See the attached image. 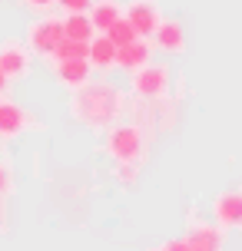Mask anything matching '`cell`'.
Returning <instances> with one entry per match:
<instances>
[{
  "mask_svg": "<svg viewBox=\"0 0 242 251\" xmlns=\"http://www.w3.org/2000/svg\"><path fill=\"white\" fill-rule=\"evenodd\" d=\"M87 63L96 73H110L116 66V47L106 40V33H93V40L87 43Z\"/></svg>",
  "mask_w": 242,
  "mask_h": 251,
  "instance_id": "obj_12",
  "label": "cell"
},
{
  "mask_svg": "<svg viewBox=\"0 0 242 251\" xmlns=\"http://www.w3.org/2000/svg\"><path fill=\"white\" fill-rule=\"evenodd\" d=\"M50 60H87V43H80V40H60L57 47H53Z\"/></svg>",
  "mask_w": 242,
  "mask_h": 251,
  "instance_id": "obj_17",
  "label": "cell"
},
{
  "mask_svg": "<svg viewBox=\"0 0 242 251\" xmlns=\"http://www.w3.org/2000/svg\"><path fill=\"white\" fill-rule=\"evenodd\" d=\"M123 17H126V24L136 30V37L150 40L153 30L159 26V20H163V10H159L156 0H129L126 7H123Z\"/></svg>",
  "mask_w": 242,
  "mask_h": 251,
  "instance_id": "obj_7",
  "label": "cell"
},
{
  "mask_svg": "<svg viewBox=\"0 0 242 251\" xmlns=\"http://www.w3.org/2000/svg\"><path fill=\"white\" fill-rule=\"evenodd\" d=\"M126 113L133 116V126H140L143 132L146 129H173V119H176V109H173V102L166 96L126 102Z\"/></svg>",
  "mask_w": 242,
  "mask_h": 251,
  "instance_id": "obj_3",
  "label": "cell"
},
{
  "mask_svg": "<svg viewBox=\"0 0 242 251\" xmlns=\"http://www.w3.org/2000/svg\"><path fill=\"white\" fill-rule=\"evenodd\" d=\"M30 10H37V13H47L50 7H57V0H24Z\"/></svg>",
  "mask_w": 242,
  "mask_h": 251,
  "instance_id": "obj_21",
  "label": "cell"
},
{
  "mask_svg": "<svg viewBox=\"0 0 242 251\" xmlns=\"http://www.w3.org/2000/svg\"><path fill=\"white\" fill-rule=\"evenodd\" d=\"M10 185H13V182H10V169L0 162V195H3V192H10Z\"/></svg>",
  "mask_w": 242,
  "mask_h": 251,
  "instance_id": "obj_22",
  "label": "cell"
},
{
  "mask_svg": "<svg viewBox=\"0 0 242 251\" xmlns=\"http://www.w3.org/2000/svg\"><path fill=\"white\" fill-rule=\"evenodd\" d=\"M90 3H93V0H57V7L66 10V13H87Z\"/></svg>",
  "mask_w": 242,
  "mask_h": 251,
  "instance_id": "obj_20",
  "label": "cell"
},
{
  "mask_svg": "<svg viewBox=\"0 0 242 251\" xmlns=\"http://www.w3.org/2000/svg\"><path fill=\"white\" fill-rule=\"evenodd\" d=\"M87 17H90V24H93L96 33H106V30L123 17V3H120V0H93Z\"/></svg>",
  "mask_w": 242,
  "mask_h": 251,
  "instance_id": "obj_15",
  "label": "cell"
},
{
  "mask_svg": "<svg viewBox=\"0 0 242 251\" xmlns=\"http://www.w3.org/2000/svg\"><path fill=\"white\" fill-rule=\"evenodd\" d=\"M106 40H110L113 47H126V43H133V40H136V30L126 24V17H120V20L106 30Z\"/></svg>",
  "mask_w": 242,
  "mask_h": 251,
  "instance_id": "obj_18",
  "label": "cell"
},
{
  "mask_svg": "<svg viewBox=\"0 0 242 251\" xmlns=\"http://www.w3.org/2000/svg\"><path fill=\"white\" fill-rule=\"evenodd\" d=\"M150 60H153V43L143 40V37H136L133 43H126V47H116V66H113V70L133 73V70L146 66Z\"/></svg>",
  "mask_w": 242,
  "mask_h": 251,
  "instance_id": "obj_11",
  "label": "cell"
},
{
  "mask_svg": "<svg viewBox=\"0 0 242 251\" xmlns=\"http://www.w3.org/2000/svg\"><path fill=\"white\" fill-rule=\"evenodd\" d=\"M169 70H166L163 63H146L140 70H133L129 73V89H133V96L136 100H159L166 96V89H169Z\"/></svg>",
  "mask_w": 242,
  "mask_h": 251,
  "instance_id": "obj_4",
  "label": "cell"
},
{
  "mask_svg": "<svg viewBox=\"0 0 242 251\" xmlns=\"http://www.w3.org/2000/svg\"><path fill=\"white\" fill-rule=\"evenodd\" d=\"M7 83H10V79H7V76L0 73V96H3V89H7Z\"/></svg>",
  "mask_w": 242,
  "mask_h": 251,
  "instance_id": "obj_24",
  "label": "cell"
},
{
  "mask_svg": "<svg viewBox=\"0 0 242 251\" xmlns=\"http://www.w3.org/2000/svg\"><path fill=\"white\" fill-rule=\"evenodd\" d=\"M103 149L116 165H143L146 149H150V136L133 123H116L103 132Z\"/></svg>",
  "mask_w": 242,
  "mask_h": 251,
  "instance_id": "obj_2",
  "label": "cell"
},
{
  "mask_svg": "<svg viewBox=\"0 0 242 251\" xmlns=\"http://www.w3.org/2000/svg\"><path fill=\"white\" fill-rule=\"evenodd\" d=\"M0 73L7 79H24L30 73V50L20 40H7L0 47Z\"/></svg>",
  "mask_w": 242,
  "mask_h": 251,
  "instance_id": "obj_10",
  "label": "cell"
},
{
  "mask_svg": "<svg viewBox=\"0 0 242 251\" xmlns=\"http://www.w3.org/2000/svg\"><path fill=\"white\" fill-rule=\"evenodd\" d=\"M126 93L110 79H87L70 96V116L93 132H106L126 113Z\"/></svg>",
  "mask_w": 242,
  "mask_h": 251,
  "instance_id": "obj_1",
  "label": "cell"
},
{
  "mask_svg": "<svg viewBox=\"0 0 242 251\" xmlns=\"http://www.w3.org/2000/svg\"><path fill=\"white\" fill-rule=\"evenodd\" d=\"M30 123H33V119L27 116L24 106H17V102H10V100L0 102V139H17Z\"/></svg>",
  "mask_w": 242,
  "mask_h": 251,
  "instance_id": "obj_13",
  "label": "cell"
},
{
  "mask_svg": "<svg viewBox=\"0 0 242 251\" xmlns=\"http://www.w3.org/2000/svg\"><path fill=\"white\" fill-rule=\"evenodd\" d=\"M212 222L222 231H242V188H226L212 199Z\"/></svg>",
  "mask_w": 242,
  "mask_h": 251,
  "instance_id": "obj_6",
  "label": "cell"
},
{
  "mask_svg": "<svg viewBox=\"0 0 242 251\" xmlns=\"http://www.w3.org/2000/svg\"><path fill=\"white\" fill-rule=\"evenodd\" d=\"M182 238H186L189 251H222L226 248V231L216 222H189Z\"/></svg>",
  "mask_w": 242,
  "mask_h": 251,
  "instance_id": "obj_8",
  "label": "cell"
},
{
  "mask_svg": "<svg viewBox=\"0 0 242 251\" xmlns=\"http://www.w3.org/2000/svg\"><path fill=\"white\" fill-rule=\"evenodd\" d=\"M166 251H189V245H186V238H173L166 241Z\"/></svg>",
  "mask_w": 242,
  "mask_h": 251,
  "instance_id": "obj_23",
  "label": "cell"
},
{
  "mask_svg": "<svg viewBox=\"0 0 242 251\" xmlns=\"http://www.w3.org/2000/svg\"><path fill=\"white\" fill-rule=\"evenodd\" d=\"M90 63L87 60H53V76H57V83L66 89H77L83 86L90 79Z\"/></svg>",
  "mask_w": 242,
  "mask_h": 251,
  "instance_id": "obj_14",
  "label": "cell"
},
{
  "mask_svg": "<svg viewBox=\"0 0 242 251\" xmlns=\"http://www.w3.org/2000/svg\"><path fill=\"white\" fill-rule=\"evenodd\" d=\"M116 178H120V185H136V178H140V165H116Z\"/></svg>",
  "mask_w": 242,
  "mask_h": 251,
  "instance_id": "obj_19",
  "label": "cell"
},
{
  "mask_svg": "<svg viewBox=\"0 0 242 251\" xmlns=\"http://www.w3.org/2000/svg\"><path fill=\"white\" fill-rule=\"evenodd\" d=\"M150 251H166V245H159V248H150Z\"/></svg>",
  "mask_w": 242,
  "mask_h": 251,
  "instance_id": "obj_25",
  "label": "cell"
},
{
  "mask_svg": "<svg viewBox=\"0 0 242 251\" xmlns=\"http://www.w3.org/2000/svg\"><path fill=\"white\" fill-rule=\"evenodd\" d=\"M150 43H153V50L159 53H169V56H179V53L186 50V30H182V24L179 20H159V26L153 30V37H150Z\"/></svg>",
  "mask_w": 242,
  "mask_h": 251,
  "instance_id": "obj_9",
  "label": "cell"
},
{
  "mask_svg": "<svg viewBox=\"0 0 242 251\" xmlns=\"http://www.w3.org/2000/svg\"><path fill=\"white\" fill-rule=\"evenodd\" d=\"M63 40V20L60 17H40V20H33V24L27 26V50L37 53V56H47L50 60L53 47Z\"/></svg>",
  "mask_w": 242,
  "mask_h": 251,
  "instance_id": "obj_5",
  "label": "cell"
},
{
  "mask_svg": "<svg viewBox=\"0 0 242 251\" xmlns=\"http://www.w3.org/2000/svg\"><path fill=\"white\" fill-rule=\"evenodd\" d=\"M60 20H63V37H66V40L90 43V40H93V33H96L87 13H66V17H60Z\"/></svg>",
  "mask_w": 242,
  "mask_h": 251,
  "instance_id": "obj_16",
  "label": "cell"
}]
</instances>
